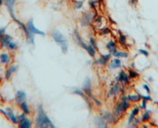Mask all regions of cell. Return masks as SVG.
I'll use <instances>...</instances> for the list:
<instances>
[{"instance_id":"cell-1","label":"cell","mask_w":158,"mask_h":128,"mask_svg":"<svg viewBox=\"0 0 158 128\" xmlns=\"http://www.w3.org/2000/svg\"><path fill=\"white\" fill-rule=\"evenodd\" d=\"M34 124H35V126L38 128H48V127L54 128L55 127V124L52 122V121L49 119L48 114L46 113L42 103H39L37 106V115H35V118H34Z\"/></svg>"},{"instance_id":"cell-2","label":"cell","mask_w":158,"mask_h":128,"mask_svg":"<svg viewBox=\"0 0 158 128\" xmlns=\"http://www.w3.org/2000/svg\"><path fill=\"white\" fill-rule=\"evenodd\" d=\"M50 36H51V38L54 41L60 45L62 53H67V52H68V40H67V38H66L57 29H53L51 31V33H50Z\"/></svg>"},{"instance_id":"cell-3","label":"cell","mask_w":158,"mask_h":128,"mask_svg":"<svg viewBox=\"0 0 158 128\" xmlns=\"http://www.w3.org/2000/svg\"><path fill=\"white\" fill-rule=\"evenodd\" d=\"M96 16H97V14L96 13L94 14L92 11H85L82 14V16L80 17V20H79L81 26H82V27H86V26H88V25H90L91 23H92V22L95 20Z\"/></svg>"},{"instance_id":"cell-4","label":"cell","mask_w":158,"mask_h":128,"mask_svg":"<svg viewBox=\"0 0 158 128\" xmlns=\"http://www.w3.org/2000/svg\"><path fill=\"white\" fill-rule=\"evenodd\" d=\"M15 23H16L20 26V28L22 30V32L25 36V38H26V42L31 45H34V35L29 31V29L26 26V23H23L22 21H20L19 19Z\"/></svg>"},{"instance_id":"cell-5","label":"cell","mask_w":158,"mask_h":128,"mask_svg":"<svg viewBox=\"0 0 158 128\" xmlns=\"http://www.w3.org/2000/svg\"><path fill=\"white\" fill-rule=\"evenodd\" d=\"M129 107V103L127 102V96H124L122 97L121 99V102L119 104H117L115 107H114V116H117L120 112H123V111H126L127 109Z\"/></svg>"},{"instance_id":"cell-6","label":"cell","mask_w":158,"mask_h":128,"mask_svg":"<svg viewBox=\"0 0 158 128\" xmlns=\"http://www.w3.org/2000/svg\"><path fill=\"white\" fill-rule=\"evenodd\" d=\"M17 1L18 0H4L5 6L7 7L8 11L9 12V14H11V16L14 22H16L18 20L16 15H15V4H16Z\"/></svg>"},{"instance_id":"cell-7","label":"cell","mask_w":158,"mask_h":128,"mask_svg":"<svg viewBox=\"0 0 158 128\" xmlns=\"http://www.w3.org/2000/svg\"><path fill=\"white\" fill-rule=\"evenodd\" d=\"M26 26L29 29V31L31 32V33H33L34 35H40V36H46V35H47V34H46V32H44V31H42V30H39L38 28H37V26H35L34 23L33 18L28 20L27 23H26Z\"/></svg>"},{"instance_id":"cell-8","label":"cell","mask_w":158,"mask_h":128,"mask_svg":"<svg viewBox=\"0 0 158 128\" xmlns=\"http://www.w3.org/2000/svg\"><path fill=\"white\" fill-rule=\"evenodd\" d=\"M82 90L85 92V94L88 97H92V85H91V80L89 78H86L82 84Z\"/></svg>"},{"instance_id":"cell-9","label":"cell","mask_w":158,"mask_h":128,"mask_svg":"<svg viewBox=\"0 0 158 128\" xmlns=\"http://www.w3.org/2000/svg\"><path fill=\"white\" fill-rule=\"evenodd\" d=\"M73 38H74V40L75 41V43L77 44V45L79 46V47H82L84 50L86 49V47H88V45H86V44L85 43V41L83 40V38H81V36L79 35L78 31H77V30H76V29L74 31Z\"/></svg>"},{"instance_id":"cell-10","label":"cell","mask_w":158,"mask_h":128,"mask_svg":"<svg viewBox=\"0 0 158 128\" xmlns=\"http://www.w3.org/2000/svg\"><path fill=\"white\" fill-rule=\"evenodd\" d=\"M18 68H19V65H9L8 68L6 69V71H5V80H11V78L12 77L13 73L16 72V71L18 70Z\"/></svg>"},{"instance_id":"cell-11","label":"cell","mask_w":158,"mask_h":128,"mask_svg":"<svg viewBox=\"0 0 158 128\" xmlns=\"http://www.w3.org/2000/svg\"><path fill=\"white\" fill-rule=\"evenodd\" d=\"M13 40V38L11 36H9L8 34H5L3 36L0 37V48H7V46L8 45V43Z\"/></svg>"},{"instance_id":"cell-12","label":"cell","mask_w":158,"mask_h":128,"mask_svg":"<svg viewBox=\"0 0 158 128\" xmlns=\"http://www.w3.org/2000/svg\"><path fill=\"white\" fill-rule=\"evenodd\" d=\"M6 110L8 111V119L11 121L13 124H19L18 118H17V115H15L13 110L11 109V107H7Z\"/></svg>"},{"instance_id":"cell-13","label":"cell","mask_w":158,"mask_h":128,"mask_svg":"<svg viewBox=\"0 0 158 128\" xmlns=\"http://www.w3.org/2000/svg\"><path fill=\"white\" fill-rule=\"evenodd\" d=\"M15 101L18 105H20L23 101H26V93L22 90L17 91L16 95H15Z\"/></svg>"},{"instance_id":"cell-14","label":"cell","mask_w":158,"mask_h":128,"mask_svg":"<svg viewBox=\"0 0 158 128\" xmlns=\"http://www.w3.org/2000/svg\"><path fill=\"white\" fill-rule=\"evenodd\" d=\"M20 128H31L33 126V122L29 117H24L22 120H21L18 124Z\"/></svg>"},{"instance_id":"cell-15","label":"cell","mask_w":158,"mask_h":128,"mask_svg":"<svg viewBox=\"0 0 158 128\" xmlns=\"http://www.w3.org/2000/svg\"><path fill=\"white\" fill-rule=\"evenodd\" d=\"M116 80H118V81H120V82H122L123 84H126V83H129V75H127L125 71H120V73H119V75L117 76V78H116Z\"/></svg>"},{"instance_id":"cell-16","label":"cell","mask_w":158,"mask_h":128,"mask_svg":"<svg viewBox=\"0 0 158 128\" xmlns=\"http://www.w3.org/2000/svg\"><path fill=\"white\" fill-rule=\"evenodd\" d=\"M11 61V56L8 53H0V63L2 65H8Z\"/></svg>"},{"instance_id":"cell-17","label":"cell","mask_w":158,"mask_h":128,"mask_svg":"<svg viewBox=\"0 0 158 128\" xmlns=\"http://www.w3.org/2000/svg\"><path fill=\"white\" fill-rule=\"evenodd\" d=\"M19 106H20V109H21V110L22 112H24V113L26 114V115L31 114V109H30V107H29V105H28V103H27L26 101L22 102V103L20 104Z\"/></svg>"},{"instance_id":"cell-18","label":"cell","mask_w":158,"mask_h":128,"mask_svg":"<svg viewBox=\"0 0 158 128\" xmlns=\"http://www.w3.org/2000/svg\"><path fill=\"white\" fill-rule=\"evenodd\" d=\"M95 124L99 127H107V122L101 116H97L95 118Z\"/></svg>"},{"instance_id":"cell-19","label":"cell","mask_w":158,"mask_h":128,"mask_svg":"<svg viewBox=\"0 0 158 128\" xmlns=\"http://www.w3.org/2000/svg\"><path fill=\"white\" fill-rule=\"evenodd\" d=\"M120 91V85L118 83H115L112 86V88L110 89V91L108 92L107 95L108 96H112V95H115L116 94H118V92Z\"/></svg>"},{"instance_id":"cell-20","label":"cell","mask_w":158,"mask_h":128,"mask_svg":"<svg viewBox=\"0 0 158 128\" xmlns=\"http://www.w3.org/2000/svg\"><path fill=\"white\" fill-rule=\"evenodd\" d=\"M106 47L108 49L110 53H114L116 50V43H115V41H114V40H110V41L107 43Z\"/></svg>"},{"instance_id":"cell-21","label":"cell","mask_w":158,"mask_h":128,"mask_svg":"<svg viewBox=\"0 0 158 128\" xmlns=\"http://www.w3.org/2000/svg\"><path fill=\"white\" fill-rule=\"evenodd\" d=\"M72 94H74V95H80L81 97H82L83 99H85V101H86V99H88V96L85 94V92H84L83 90H80V89H78V88H75V89H74L73 92H72Z\"/></svg>"},{"instance_id":"cell-22","label":"cell","mask_w":158,"mask_h":128,"mask_svg":"<svg viewBox=\"0 0 158 128\" xmlns=\"http://www.w3.org/2000/svg\"><path fill=\"white\" fill-rule=\"evenodd\" d=\"M103 118V119L107 122H114V117H116V116H114V115H113V114H111L110 112H105V113L101 116Z\"/></svg>"},{"instance_id":"cell-23","label":"cell","mask_w":158,"mask_h":128,"mask_svg":"<svg viewBox=\"0 0 158 128\" xmlns=\"http://www.w3.org/2000/svg\"><path fill=\"white\" fill-rule=\"evenodd\" d=\"M112 54H113L116 58H127L129 57V53H127L126 52H119V50H117Z\"/></svg>"},{"instance_id":"cell-24","label":"cell","mask_w":158,"mask_h":128,"mask_svg":"<svg viewBox=\"0 0 158 128\" xmlns=\"http://www.w3.org/2000/svg\"><path fill=\"white\" fill-rule=\"evenodd\" d=\"M121 60L119 59V58H114L113 61L111 62V64H110V68H120L121 66Z\"/></svg>"},{"instance_id":"cell-25","label":"cell","mask_w":158,"mask_h":128,"mask_svg":"<svg viewBox=\"0 0 158 128\" xmlns=\"http://www.w3.org/2000/svg\"><path fill=\"white\" fill-rule=\"evenodd\" d=\"M86 50L88 52V53L89 54V56L90 57H95L96 56V53H97V50H96V49H94L92 46H91L90 44L89 45H88V47H86Z\"/></svg>"},{"instance_id":"cell-26","label":"cell","mask_w":158,"mask_h":128,"mask_svg":"<svg viewBox=\"0 0 158 128\" xmlns=\"http://www.w3.org/2000/svg\"><path fill=\"white\" fill-rule=\"evenodd\" d=\"M141 99L140 95H127V100L132 101V102H138Z\"/></svg>"},{"instance_id":"cell-27","label":"cell","mask_w":158,"mask_h":128,"mask_svg":"<svg viewBox=\"0 0 158 128\" xmlns=\"http://www.w3.org/2000/svg\"><path fill=\"white\" fill-rule=\"evenodd\" d=\"M6 49H8V50H11V52H14V50H18V45L16 42H14L13 40H11V41L8 43V45L7 46Z\"/></svg>"},{"instance_id":"cell-28","label":"cell","mask_w":158,"mask_h":128,"mask_svg":"<svg viewBox=\"0 0 158 128\" xmlns=\"http://www.w3.org/2000/svg\"><path fill=\"white\" fill-rule=\"evenodd\" d=\"M107 62H108V60H106L104 57H103V56L100 55V57L96 61L95 64H98V65H105L107 64Z\"/></svg>"},{"instance_id":"cell-29","label":"cell","mask_w":158,"mask_h":128,"mask_svg":"<svg viewBox=\"0 0 158 128\" xmlns=\"http://www.w3.org/2000/svg\"><path fill=\"white\" fill-rule=\"evenodd\" d=\"M89 44L92 46L94 49H96V50H98V45H97V41H96V39L93 37H91L89 38Z\"/></svg>"},{"instance_id":"cell-30","label":"cell","mask_w":158,"mask_h":128,"mask_svg":"<svg viewBox=\"0 0 158 128\" xmlns=\"http://www.w3.org/2000/svg\"><path fill=\"white\" fill-rule=\"evenodd\" d=\"M150 111L149 110H146L143 114H142V117H141V120L143 121V122H146L150 119Z\"/></svg>"},{"instance_id":"cell-31","label":"cell","mask_w":158,"mask_h":128,"mask_svg":"<svg viewBox=\"0 0 158 128\" xmlns=\"http://www.w3.org/2000/svg\"><path fill=\"white\" fill-rule=\"evenodd\" d=\"M83 4H84V2L83 1H74V8L75 9H80L81 8L83 7Z\"/></svg>"},{"instance_id":"cell-32","label":"cell","mask_w":158,"mask_h":128,"mask_svg":"<svg viewBox=\"0 0 158 128\" xmlns=\"http://www.w3.org/2000/svg\"><path fill=\"white\" fill-rule=\"evenodd\" d=\"M129 77V79H135V78H137V77H139V73L136 72V71L133 69H130Z\"/></svg>"},{"instance_id":"cell-33","label":"cell","mask_w":158,"mask_h":128,"mask_svg":"<svg viewBox=\"0 0 158 128\" xmlns=\"http://www.w3.org/2000/svg\"><path fill=\"white\" fill-rule=\"evenodd\" d=\"M98 1L97 0H89V2H88V5H89V7L91 9H96L97 8V5H98Z\"/></svg>"},{"instance_id":"cell-34","label":"cell","mask_w":158,"mask_h":128,"mask_svg":"<svg viewBox=\"0 0 158 128\" xmlns=\"http://www.w3.org/2000/svg\"><path fill=\"white\" fill-rule=\"evenodd\" d=\"M100 34L101 35H109V34H111V29L109 27H104L100 30Z\"/></svg>"},{"instance_id":"cell-35","label":"cell","mask_w":158,"mask_h":128,"mask_svg":"<svg viewBox=\"0 0 158 128\" xmlns=\"http://www.w3.org/2000/svg\"><path fill=\"white\" fill-rule=\"evenodd\" d=\"M119 42L122 45H125L126 43V36H124L123 34H120L119 36Z\"/></svg>"},{"instance_id":"cell-36","label":"cell","mask_w":158,"mask_h":128,"mask_svg":"<svg viewBox=\"0 0 158 128\" xmlns=\"http://www.w3.org/2000/svg\"><path fill=\"white\" fill-rule=\"evenodd\" d=\"M94 21H95V23H96L97 24H100L101 22H103V17H101V16H96Z\"/></svg>"},{"instance_id":"cell-37","label":"cell","mask_w":158,"mask_h":128,"mask_svg":"<svg viewBox=\"0 0 158 128\" xmlns=\"http://www.w3.org/2000/svg\"><path fill=\"white\" fill-rule=\"evenodd\" d=\"M139 112H140V107H136L133 109V110H132L131 113L133 114V115H137V114H139Z\"/></svg>"},{"instance_id":"cell-38","label":"cell","mask_w":158,"mask_h":128,"mask_svg":"<svg viewBox=\"0 0 158 128\" xmlns=\"http://www.w3.org/2000/svg\"><path fill=\"white\" fill-rule=\"evenodd\" d=\"M6 33H7V26L0 28V37H1V36H3V35H5Z\"/></svg>"},{"instance_id":"cell-39","label":"cell","mask_w":158,"mask_h":128,"mask_svg":"<svg viewBox=\"0 0 158 128\" xmlns=\"http://www.w3.org/2000/svg\"><path fill=\"white\" fill-rule=\"evenodd\" d=\"M27 115L24 113V112H22V113H21V114H19V115H17V118H18V121L20 122L21 120H22L24 117H26Z\"/></svg>"},{"instance_id":"cell-40","label":"cell","mask_w":158,"mask_h":128,"mask_svg":"<svg viewBox=\"0 0 158 128\" xmlns=\"http://www.w3.org/2000/svg\"><path fill=\"white\" fill-rule=\"evenodd\" d=\"M0 113L3 114L6 118H8V111H7V110H4V109H1V107H0Z\"/></svg>"},{"instance_id":"cell-41","label":"cell","mask_w":158,"mask_h":128,"mask_svg":"<svg viewBox=\"0 0 158 128\" xmlns=\"http://www.w3.org/2000/svg\"><path fill=\"white\" fill-rule=\"evenodd\" d=\"M139 52H140L141 54H143L144 56H148V55H149V53H148L147 50H143V49H140V50H139Z\"/></svg>"},{"instance_id":"cell-42","label":"cell","mask_w":158,"mask_h":128,"mask_svg":"<svg viewBox=\"0 0 158 128\" xmlns=\"http://www.w3.org/2000/svg\"><path fill=\"white\" fill-rule=\"evenodd\" d=\"M91 98H92V100L94 101V103H95L96 105H98V106H100V105H101V102H100V100H98L97 98H95L94 96H92V97H91Z\"/></svg>"},{"instance_id":"cell-43","label":"cell","mask_w":158,"mask_h":128,"mask_svg":"<svg viewBox=\"0 0 158 128\" xmlns=\"http://www.w3.org/2000/svg\"><path fill=\"white\" fill-rule=\"evenodd\" d=\"M140 107H141V109H143V110L146 109V100L143 99V98H142V101H141V106H140Z\"/></svg>"},{"instance_id":"cell-44","label":"cell","mask_w":158,"mask_h":128,"mask_svg":"<svg viewBox=\"0 0 158 128\" xmlns=\"http://www.w3.org/2000/svg\"><path fill=\"white\" fill-rule=\"evenodd\" d=\"M141 98L145 99L146 101H147V100H148V101H152V97L149 96V95H141Z\"/></svg>"},{"instance_id":"cell-45","label":"cell","mask_w":158,"mask_h":128,"mask_svg":"<svg viewBox=\"0 0 158 128\" xmlns=\"http://www.w3.org/2000/svg\"><path fill=\"white\" fill-rule=\"evenodd\" d=\"M143 88L147 91V93H148V94H150L151 90H150V88H149V86H148L147 84H143Z\"/></svg>"},{"instance_id":"cell-46","label":"cell","mask_w":158,"mask_h":128,"mask_svg":"<svg viewBox=\"0 0 158 128\" xmlns=\"http://www.w3.org/2000/svg\"><path fill=\"white\" fill-rule=\"evenodd\" d=\"M138 2V0H129V3L130 5H136Z\"/></svg>"},{"instance_id":"cell-47","label":"cell","mask_w":158,"mask_h":128,"mask_svg":"<svg viewBox=\"0 0 158 128\" xmlns=\"http://www.w3.org/2000/svg\"><path fill=\"white\" fill-rule=\"evenodd\" d=\"M3 4H4V0H0V7H1Z\"/></svg>"},{"instance_id":"cell-48","label":"cell","mask_w":158,"mask_h":128,"mask_svg":"<svg viewBox=\"0 0 158 128\" xmlns=\"http://www.w3.org/2000/svg\"><path fill=\"white\" fill-rule=\"evenodd\" d=\"M62 1H66V0H62Z\"/></svg>"},{"instance_id":"cell-49","label":"cell","mask_w":158,"mask_h":128,"mask_svg":"<svg viewBox=\"0 0 158 128\" xmlns=\"http://www.w3.org/2000/svg\"><path fill=\"white\" fill-rule=\"evenodd\" d=\"M0 106H1V104H0Z\"/></svg>"},{"instance_id":"cell-50","label":"cell","mask_w":158,"mask_h":128,"mask_svg":"<svg viewBox=\"0 0 158 128\" xmlns=\"http://www.w3.org/2000/svg\"><path fill=\"white\" fill-rule=\"evenodd\" d=\"M0 96H1V95H0Z\"/></svg>"}]
</instances>
